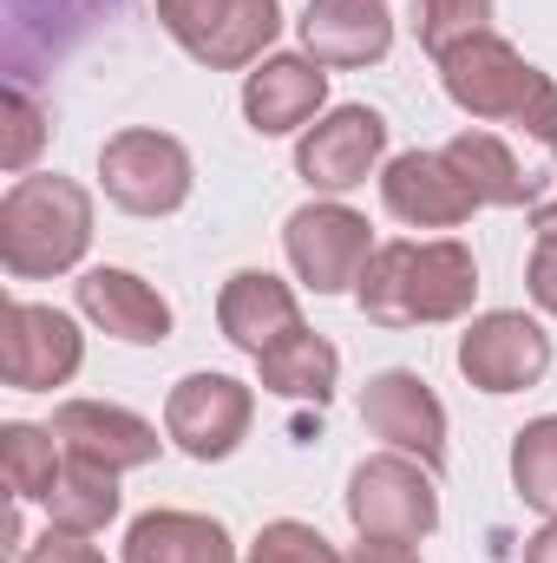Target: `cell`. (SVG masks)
Wrapping results in <instances>:
<instances>
[{
	"label": "cell",
	"mask_w": 557,
	"mask_h": 563,
	"mask_svg": "<svg viewBox=\"0 0 557 563\" xmlns=\"http://www.w3.org/2000/svg\"><path fill=\"white\" fill-rule=\"evenodd\" d=\"M243 563H348L315 525H302V518H276V525H263L256 531V544H250V558Z\"/></svg>",
	"instance_id": "cell-26"
},
{
	"label": "cell",
	"mask_w": 557,
	"mask_h": 563,
	"mask_svg": "<svg viewBox=\"0 0 557 563\" xmlns=\"http://www.w3.org/2000/svg\"><path fill=\"white\" fill-rule=\"evenodd\" d=\"M512 485H518V498L532 511L557 518V413L518 426V439H512Z\"/></svg>",
	"instance_id": "cell-24"
},
{
	"label": "cell",
	"mask_w": 557,
	"mask_h": 563,
	"mask_svg": "<svg viewBox=\"0 0 557 563\" xmlns=\"http://www.w3.org/2000/svg\"><path fill=\"white\" fill-rule=\"evenodd\" d=\"M459 374L479 394H525L551 374V334L518 308H492L459 334Z\"/></svg>",
	"instance_id": "cell-9"
},
{
	"label": "cell",
	"mask_w": 557,
	"mask_h": 563,
	"mask_svg": "<svg viewBox=\"0 0 557 563\" xmlns=\"http://www.w3.org/2000/svg\"><path fill=\"white\" fill-rule=\"evenodd\" d=\"M525 563H557V518H545V531L525 538Z\"/></svg>",
	"instance_id": "cell-31"
},
{
	"label": "cell",
	"mask_w": 557,
	"mask_h": 563,
	"mask_svg": "<svg viewBox=\"0 0 557 563\" xmlns=\"http://www.w3.org/2000/svg\"><path fill=\"white\" fill-rule=\"evenodd\" d=\"M119 518V472L92 465V459H66L53 498H46V531H66V538H92Z\"/></svg>",
	"instance_id": "cell-21"
},
{
	"label": "cell",
	"mask_w": 557,
	"mask_h": 563,
	"mask_svg": "<svg viewBox=\"0 0 557 563\" xmlns=\"http://www.w3.org/2000/svg\"><path fill=\"white\" fill-rule=\"evenodd\" d=\"M361 314L374 328H433V321H459L479 295V263L466 243L452 236H426V243H381L368 276H361Z\"/></svg>",
	"instance_id": "cell-1"
},
{
	"label": "cell",
	"mask_w": 557,
	"mask_h": 563,
	"mask_svg": "<svg viewBox=\"0 0 557 563\" xmlns=\"http://www.w3.org/2000/svg\"><path fill=\"white\" fill-rule=\"evenodd\" d=\"M446 164L466 177V190L479 197V210L485 203L492 210H532L538 203V177H525L518 157L492 139V132H459V139L446 144Z\"/></svg>",
	"instance_id": "cell-20"
},
{
	"label": "cell",
	"mask_w": 557,
	"mask_h": 563,
	"mask_svg": "<svg viewBox=\"0 0 557 563\" xmlns=\"http://www.w3.org/2000/svg\"><path fill=\"white\" fill-rule=\"evenodd\" d=\"M414 33L433 59H446L466 40L492 33V0H414Z\"/></svg>",
	"instance_id": "cell-25"
},
{
	"label": "cell",
	"mask_w": 557,
	"mask_h": 563,
	"mask_svg": "<svg viewBox=\"0 0 557 563\" xmlns=\"http://www.w3.org/2000/svg\"><path fill=\"white\" fill-rule=\"evenodd\" d=\"M53 432L66 445V459H92L106 472H139L157 459V426L139 420L132 407H112V400H66L53 413Z\"/></svg>",
	"instance_id": "cell-14"
},
{
	"label": "cell",
	"mask_w": 557,
	"mask_h": 563,
	"mask_svg": "<svg viewBox=\"0 0 557 563\" xmlns=\"http://www.w3.org/2000/svg\"><path fill=\"white\" fill-rule=\"evenodd\" d=\"M256 420V394L230 374H184L164 400V439L190 459H230Z\"/></svg>",
	"instance_id": "cell-10"
},
{
	"label": "cell",
	"mask_w": 557,
	"mask_h": 563,
	"mask_svg": "<svg viewBox=\"0 0 557 563\" xmlns=\"http://www.w3.org/2000/svg\"><path fill=\"white\" fill-rule=\"evenodd\" d=\"M20 563H106L86 538H66V531H46L40 544H26L20 551Z\"/></svg>",
	"instance_id": "cell-28"
},
{
	"label": "cell",
	"mask_w": 557,
	"mask_h": 563,
	"mask_svg": "<svg viewBox=\"0 0 557 563\" xmlns=\"http://www.w3.org/2000/svg\"><path fill=\"white\" fill-rule=\"evenodd\" d=\"M439 86L466 119H492V125H518L545 157H557V79L538 73L532 59H518L512 40L479 33L459 53L439 59Z\"/></svg>",
	"instance_id": "cell-2"
},
{
	"label": "cell",
	"mask_w": 557,
	"mask_h": 563,
	"mask_svg": "<svg viewBox=\"0 0 557 563\" xmlns=\"http://www.w3.org/2000/svg\"><path fill=\"white\" fill-rule=\"evenodd\" d=\"M381 203H387V217H401L414 230H459L479 210V197L446 164V151H401L381 170Z\"/></svg>",
	"instance_id": "cell-13"
},
{
	"label": "cell",
	"mask_w": 557,
	"mask_h": 563,
	"mask_svg": "<svg viewBox=\"0 0 557 563\" xmlns=\"http://www.w3.org/2000/svg\"><path fill=\"white\" fill-rule=\"evenodd\" d=\"M532 230H538V236H557V197L551 203H532Z\"/></svg>",
	"instance_id": "cell-32"
},
{
	"label": "cell",
	"mask_w": 557,
	"mask_h": 563,
	"mask_svg": "<svg viewBox=\"0 0 557 563\" xmlns=\"http://www.w3.org/2000/svg\"><path fill=\"white\" fill-rule=\"evenodd\" d=\"M394 46V20L381 0H308L302 7V53L315 66H374Z\"/></svg>",
	"instance_id": "cell-18"
},
{
	"label": "cell",
	"mask_w": 557,
	"mask_h": 563,
	"mask_svg": "<svg viewBox=\"0 0 557 563\" xmlns=\"http://www.w3.org/2000/svg\"><path fill=\"white\" fill-rule=\"evenodd\" d=\"M99 184L132 217H171L190 197V151L171 132H119L99 151Z\"/></svg>",
	"instance_id": "cell-7"
},
{
	"label": "cell",
	"mask_w": 557,
	"mask_h": 563,
	"mask_svg": "<svg viewBox=\"0 0 557 563\" xmlns=\"http://www.w3.org/2000/svg\"><path fill=\"white\" fill-rule=\"evenodd\" d=\"M40 139H46V112H40V106H33L20 86H7V144H0V164L20 177V170L33 164Z\"/></svg>",
	"instance_id": "cell-27"
},
{
	"label": "cell",
	"mask_w": 557,
	"mask_h": 563,
	"mask_svg": "<svg viewBox=\"0 0 557 563\" xmlns=\"http://www.w3.org/2000/svg\"><path fill=\"white\" fill-rule=\"evenodd\" d=\"M125 563H237V544L204 511H144L125 531Z\"/></svg>",
	"instance_id": "cell-19"
},
{
	"label": "cell",
	"mask_w": 557,
	"mask_h": 563,
	"mask_svg": "<svg viewBox=\"0 0 557 563\" xmlns=\"http://www.w3.org/2000/svg\"><path fill=\"white\" fill-rule=\"evenodd\" d=\"M263 387L282 394V400H315V407H328L335 400V374H341V354L321 341V334H308V328H295L288 341H276L263 361Z\"/></svg>",
	"instance_id": "cell-22"
},
{
	"label": "cell",
	"mask_w": 557,
	"mask_h": 563,
	"mask_svg": "<svg viewBox=\"0 0 557 563\" xmlns=\"http://www.w3.org/2000/svg\"><path fill=\"white\" fill-rule=\"evenodd\" d=\"M92 243V197L73 177H13L0 197V269L13 282L59 276Z\"/></svg>",
	"instance_id": "cell-3"
},
{
	"label": "cell",
	"mask_w": 557,
	"mask_h": 563,
	"mask_svg": "<svg viewBox=\"0 0 557 563\" xmlns=\"http://www.w3.org/2000/svg\"><path fill=\"white\" fill-rule=\"evenodd\" d=\"M79 361H86V334L73 328V314L40 301L0 308V380L13 394H53L79 374Z\"/></svg>",
	"instance_id": "cell-8"
},
{
	"label": "cell",
	"mask_w": 557,
	"mask_h": 563,
	"mask_svg": "<svg viewBox=\"0 0 557 563\" xmlns=\"http://www.w3.org/2000/svg\"><path fill=\"white\" fill-rule=\"evenodd\" d=\"M66 445H59V432L53 426H26V420H7L0 426V472H7V492L13 498H53V485H59V472H66V459H59Z\"/></svg>",
	"instance_id": "cell-23"
},
{
	"label": "cell",
	"mask_w": 557,
	"mask_h": 563,
	"mask_svg": "<svg viewBox=\"0 0 557 563\" xmlns=\"http://www.w3.org/2000/svg\"><path fill=\"white\" fill-rule=\"evenodd\" d=\"M73 301L92 328H106L112 341H132V347H157L171 341V301L132 269H86L73 282Z\"/></svg>",
	"instance_id": "cell-17"
},
{
	"label": "cell",
	"mask_w": 557,
	"mask_h": 563,
	"mask_svg": "<svg viewBox=\"0 0 557 563\" xmlns=\"http://www.w3.org/2000/svg\"><path fill=\"white\" fill-rule=\"evenodd\" d=\"M328 99V66H315L308 53H270L250 79H243V119L263 139L302 132Z\"/></svg>",
	"instance_id": "cell-15"
},
{
	"label": "cell",
	"mask_w": 557,
	"mask_h": 563,
	"mask_svg": "<svg viewBox=\"0 0 557 563\" xmlns=\"http://www.w3.org/2000/svg\"><path fill=\"white\" fill-rule=\"evenodd\" d=\"M361 426L374 439H387L394 452L419 459L426 472H446V407L419 374H407V367L374 374L361 394Z\"/></svg>",
	"instance_id": "cell-11"
},
{
	"label": "cell",
	"mask_w": 557,
	"mask_h": 563,
	"mask_svg": "<svg viewBox=\"0 0 557 563\" xmlns=\"http://www.w3.org/2000/svg\"><path fill=\"white\" fill-rule=\"evenodd\" d=\"M164 33L210 73H237V66H263L270 40L282 33L276 0H157Z\"/></svg>",
	"instance_id": "cell-4"
},
{
	"label": "cell",
	"mask_w": 557,
	"mask_h": 563,
	"mask_svg": "<svg viewBox=\"0 0 557 563\" xmlns=\"http://www.w3.org/2000/svg\"><path fill=\"white\" fill-rule=\"evenodd\" d=\"M348 563H426V558H419L407 538H361V544L348 551Z\"/></svg>",
	"instance_id": "cell-30"
},
{
	"label": "cell",
	"mask_w": 557,
	"mask_h": 563,
	"mask_svg": "<svg viewBox=\"0 0 557 563\" xmlns=\"http://www.w3.org/2000/svg\"><path fill=\"white\" fill-rule=\"evenodd\" d=\"M525 282H532V301H538L545 314H557V236H538Z\"/></svg>",
	"instance_id": "cell-29"
},
{
	"label": "cell",
	"mask_w": 557,
	"mask_h": 563,
	"mask_svg": "<svg viewBox=\"0 0 557 563\" xmlns=\"http://www.w3.org/2000/svg\"><path fill=\"white\" fill-rule=\"evenodd\" d=\"M439 472H426L407 452H381V459H361L354 478H348V525L361 538H407L419 544L433 525H439V492H433Z\"/></svg>",
	"instance_id": "cell-5"
},
{
	"label": "cell",
	"mask_w": 557,
	"mask_h": 563,
	"mask_svg": "<svg viewBox=\"0 0 557 563\" xmlns=\"http://www.w3.org/2000/svg\"><path fill=\"white\" fill-rule=\"evenodd\" d=\"M282 250H288V269L308 282L315 295L361 288L368 263H374L368 217L348 210V203H302V210L282 223Z\"/></svg>",
	"instance_id": "cell-6"
},
{
	"label": "cell",
	"mask_w": 557,
	"mask_h": 563,
	"mask_svg": "<svg viewBox=\"0 0 557 563\" xmlns=\"http://www.w3.org/2000/svg\"><path fill=\"white\" fill-rule=\"evenodd\" d=\"M387 151V119L374 106H335L328 119H315L295 144V170L308 177V190H354L368 184V170Z\"/></svg>",
	"instance_id": "cell-12"
},
{
	"label": "cell",
	"mask_w": 557,
	"mask_h": 563,
	"mask_svg": "<svg viewBox=\"0 0 557 563\" xmlns=\"http://www.w3.org/2000/svg\"><path fill=\"white\" fill-rule=\"evenodd\" d=\"M217 328H223L230 347H243L250 361H263L276 341H288L302 328V301L270 269H237V276L223 282V295H217Z\"/></svg>",
	"instance_id": "cell-16"
}]
</instances>
